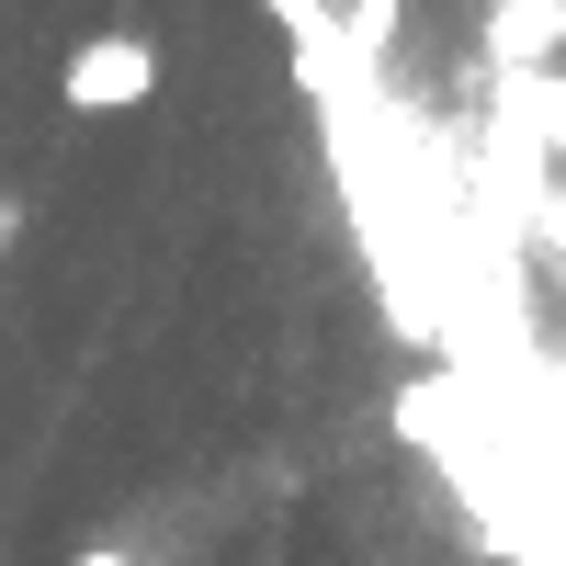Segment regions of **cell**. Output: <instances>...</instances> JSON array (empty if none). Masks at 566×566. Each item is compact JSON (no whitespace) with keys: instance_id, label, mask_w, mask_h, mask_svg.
Returning <instances> with one entry per match:
<instances>
[{"instance_id":"cell-1","label":"cell","mask_w":566,"mask_h":566,"mask_svg":"<svg viewBox=\"0 0 566 566\" xmlns=\"http://www.w3.org/2000/svg\"><path fill=\"white\" fill-rule=\"evenodd\" d=\"M57 103H69V114H148V103H159V45L136 34V23L80 34L69 69H57Z\"/></svg>"},{"instance_id":"cell-3","label":"cell","mask_w":566,"mask_h":566,"mask_svg":"<svg viewBox=\"0 0 566 566\" xmlns=\"http://www.w3.org/2000/svg\"><path fill=\"white\" fill-rule=\"evenodd\" d=\"M499 125L522 136L544 170H566V69H522V80H499Z\"/></svg>"},{"instance_id":"cell-5","label":"cell","mask_w":566,"mask_h":566,"mask_svg":"<svg viewBox=\"0 0 566 566\" xmlns=\"http://www.w3.org/2000/svg\"><path fill=\"white\" fill-rule=\"evenodd\" d=\"M340 23H352L363 57H386V45H397V0H340Z\"/></svg>"},{"instance_id":"cell-2","label":"cell","mask_w":566,"mask_h":566,"mask_svg":"<svg viewBox=\"0 0 566 566\" xmlns=\"http://www.w3.org/2000/svg\"><path fill=\"white\" fill-rule=\"evenodd\" d=\"M476 45H488V69H499V80H522V69H566V0H488Z\"/></svg>"},{"instance_id":"cell-6","label":"cell","mask_w":566,"mask_h":566,"mask_svg":"<svg viewBox=\"0 0 566 566\" xmlns=\"http://www.w3.org/2000/svg\"><path fill=\"white\" fill-rule=\"evenodd\" d=\"M69 566H136V555H125V544H80Z\"/></svg>"},{"instance_id":"cell-4","label":"cell","mask_w":566,"mask_h":566,"mask_svg":"<svg viewBox=\"0 0 566 566\" xmlns=\"http://www.w3.org/2000/svg\"><path fill=\"white\" fill-rule=\"evenodd\" d=\"M272 12V34L295 45V57H328V45H352V23H340V0H261Z\"/></svg>"},{"instance_id":"cell-7","label":"cell","mask_w":566,"mask_h":566,"mask_svg":"<svg viewBox=\"0 0 566 566\" xmlns=\"http://www.w3.org/2000/svg\"><path fill=\"white\" fill-rule=\"evenodd\" d=\"M12 239H23V205H0V261H12Z\"/></svg>"}]
</instances>
